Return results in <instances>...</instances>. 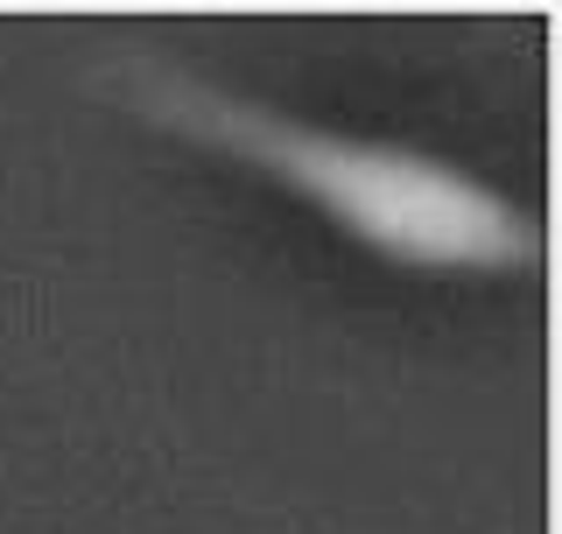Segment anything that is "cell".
I'll return each mask as SVG.
<instances>
[{
	"instance_id": "obj_1",
	"label": "cell",
	"mask_w": 562,
	"mask_h": 534,
	"mask_svg": "<svg viewBox=\"0 0 562 534\" xmlns=\"http://www.w3.org/2000/svg\"><path fill=\"white\" fill-rule=\"evenodd\" d=\"M127 99L155 127L204 155L268 176L324 225L359 240L373 260L408 275H457V281H506L541 267V219L514 190L471 176L450 155L415 141L324 127L310 113H281L268 99L225 92L183 64H127Z\"/></svg>"
}]
</instances>
